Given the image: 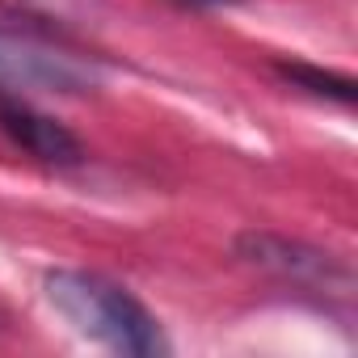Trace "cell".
<instances>
[{
    "label": "cell",
    "instance_id": "6da1fadb",
    "mask_svg": "<svg viewBox=\"0 0 358 358\" xmlns=\"http://www.w3.org/2000/svg\"><path fill=\"white\" fill-rule=\"evenodd\" d=\"M43 295L80 337L114 354L127 358L169 354V337L160 320L148 312V303L97 270H51L43 274Z\"/></svg>",
    "mask_w": 358,
    "mask_h": 358
},
{
    "label": "cell",
    "instance_id": "7a4b0ae2",
    "mask_svg": "<svg viewBox=\"0 0 358 358\" xmlns=\"http://www.w3.org/2000/svg\"><path fill=\"white\" fill-rule=\"evenodd\" d=\"M0 89L5 93H55L85 97L101 89V64L80 51L59 26L0 22Z\"/></svg>",
    "mask_w": 358,
    "mask_h": 358
},
{
    "label": "cell",
    "instance_id": "3957f363",
    "mask_svg": "<svg viewBox=\"0 0 358 358\" xmlns=\"http://www.w3.org/2000/svg\"><path fill=\"white\" fill-rule=\"evenodd\" d=\"M232 253L249 270L270 274L282 287H299V291H312V295H324V299H350L354 295V270L337 253H329L320 245H308L299 236L249 228L232 241Z\"/></svg>",
    "mask_w": 358,
    "mask_h": 358
},
{
    "label": "cell",
    "instance_id": "277c9868",
    "mask_svg": "<svg viewBox=\"0 0 358 358\" xmlns=\"http://www.w3.org/2000/svg\"><path fill=\"white\" fill-rule=\"evenodd\" d=\"M0 135L13 139L22 152H30L38 164H51V169H76L89 156L80 135L72 127H64L55 114L38 110L26 93L0 89Z\"/></svg>",
    "mask_w": 358,
    "mask_h": 358
},
{
    "label": "cell",
    "instance_id": "5b68a950",
    "mask_svg": "<svg viewBox=\"0 0 358 358\" xmlns=\"http://www.w3.org/2000/svg\"><path fill=\"white\" fill-rule=\"evenodd\" d=\"M274 72H278L291 89H299V93H308V97L337 101V106H350V101H354V80H350L345 72H329V68H316V64H303V59H278Z\"/></svg>",
    "mask_w": 358,
    "mask_h": 358
},
{
    "label": "cell",
    "instance_id": "8992f818",
    "mask_svg": "<svg viewBox=\"0 0 358 358\" xmlns=\"http://www.w3.org/2000/svg\"><path fill=\"white\" fill-rule=\"evenodd\" d=\"M0 9H9L26 22H47V26L64 22V0H0Z\"/></svg>",
    "mask_w": 358,
    "mask_h": 358
},
{
    "label": "cell",
    "instance_id": "52a82bcc",
    "mask_svg": "<svg viewBox=\"0 0 358 358\" xmlns=\"http://www.w3.org/2000/svg\"><path fill=\"white\" fill-rule=\"evenodd\" d=\"M182 9H224V5H236V0H173Z\"/></svg>",
    "mask_w": 358,
    "mask_h": 358
}]
</instances>
